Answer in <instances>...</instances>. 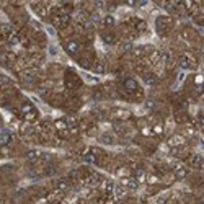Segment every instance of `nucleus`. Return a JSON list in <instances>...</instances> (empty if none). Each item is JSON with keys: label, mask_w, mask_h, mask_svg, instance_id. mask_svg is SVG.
Returning <instances> with one entry per match:
<instances>
[{"label": "nucleus", "mask_w": 204, "mask_h": 204, "mask_svg": "<svg viewBox=\"0 0 204 204\" xmlns=\"http://www.w3.org/2000/svg\"><path fill=\"white\" fill-rule=\"evenodd\" d=\"M38 152L36 150H28L26 152V158H28V160H36V158H38Z\"/></svg>", "instance_id": "0eeeda50"}, {"label": "nucleus", "mask_w": 204, "mask_h": 204, "mask_svg": "<svg viewBox=\"0 0 204 204\" xmlns=\"http://www.w3.org/2000/svg\"><path fill=\"white\" fill-rule=\"evenodd\" d=\"M100 20H101V18H100L98 13H92V15H90V21H92V23H100Z\"/></svg>", "instance_id": "9b49d317"}, {"label": "nucleus", "mask_w": 204, "mask_h": 204, "mask_svg": "<svg viewBox=\"0 0 204 204\" xmlns=\"http://www.w3.org/2000/svg\"><path fill=\"white\" fill-rule=\"evenodd\" d=\"M11 141V136L7 129H2V134H0V144L2 145H7L8 142Z\"/></svg>", "instance_id": "7ed1b4c3"}, {"label": "nucleus", "mask_w": 204, "mask_h": 204, "mask_svg": "<svg viewBox=\"0 0 204 204\" xmlns=\"http://www.w3.org/2000/svg\"><path fill=\"white\" fill-rule=\"evenodd\" d=\"M126 185H127L129 190H136V188L139 186V181H137V180H134V178H131V180H127V181H126Z\"/></svg>", "instance_id": "39448f33"}, {"label": "nucleus", "mask_w": 204, "mask_h": 204, "mask_svg": "<svg viewBox=\"0 0 204 204\" xmlns=\"http://www.w3.org/2000/svg\"><path fill=\"white\" fill-rule=\"evenodd\" d=\"M199 163H201V157H198V155L193 157V165H199Z\"/></svg>", "instance_id": "f3484780"}, {"label": "nucleus", "mask_w": 204, "mask_h": 204, "mask_svg": "<svg viewBox=\"0 0 204 204\" xmlns=\"http://www.w3.org/2000/svg\"><path fill=\"white\" fill-rule=\"evenodd\" d=\"M144 82H145L147 85H155L157 78H155V75H152V74H145V75H144Z\"/></svg>", "instance_id": "20e7f679"}, {"label": "nucleus", "mask_w": 204, "mask_h": 204, "mask_svg": "<svg viewBox=\"0 0 204 204\" xmlns=\"http://www.w3.org/2000/svg\"><path fill=\"white\" fill-rule=\"evenodd\" d=\"M93 70H95L96 74H103V72H105V64H103V62H96L95 65H93Z\"/></svg>", "instance_id": "423d86ee"}, {"label": "nucleus", "mask_w": 204, "mask_h": 204, "mask_svg": "<svg viewBox=\"0 0 204 204\" xmlns=\"http://www.w3.org/2000/svg\"><path fill=\"white\" fill-rule=\"evenodd\" d=\"M2 29H4L5 34H8V33H10V26H8V25H4V26H2Z\"/></svg>", "instance_id": "aec40b11"}, {"label": "nucleus", "mask_w": 204, "mask_h": 204, "mask_svg": "<svg viewBox=\"0 0 204 204\" xmlns=\"http://www.w3.org/2000/svg\"><path fill=\"white\" fill-rule=\"evenodd\" d=\"M126 4L129 7H134V5H137V0H126Z\"/></svg>", "instance_id": "a211bd4d"}, {"label": "nucleus", "mask_w": 204, "mask_h": 204, "mask_svg": "<svg viewBox=\"0 0 204 204\" xmlns=\"http://www.w3.org/2000/svg\"><path fill=\"white\" fill-rule=\"evenodd\" d=\"M93 4H95V7L98 8V10H103V8L106 7L105 0H93Z\"/></svg>", "instance_id": "1a4fd4ad"}, {"label": "nucleus", "mask_w": 204, "mask_h": 204, "mask_svg": "<svg viewBox=\"0 0 204 204\" xmlns=\"http://www.w3.org/2000/svg\"><path fill=\"white\" fill-rule=\"evenodd\" d=\"M85 160H87L88 163H95L96 162V157H95V155H90V154H88V155H85Z\"/></svg>", "instance_id": "f8f14e48"}, {"label": "nucleus", "mask_w": 204, "mask_h": 204, "mask_svg": "<svg viewBox=\"0 0 204 204\" xmlns=\"http://www.w3.org/2000/svg\"><path fill=\"white\" fill-rule=\"evenodd\" d=\"M103 142H108V144H111V137H103Z\"/></svg>", "instance_id": "4be33fe9"}, {"label": "nucleus", "mask_w": 204, "mask_h": 204, "mask_svg": "<svg viewBox=\"0 0 204 204\" xmlns=\"http://www.w3.org/2000/svg\"><path fill=\"white\" fill-rule=\"evenodd\" d=\"M103 38H105V41L109 42V44L113 42V36H111V34H106V36H103Z\"/></svg>", "instance_id": "6ab92c4d"}, {"label": "nucleus", "mask_w": 204, "mask_h": 204, "mask_svg": "<svg viewBox=\"0 0 204 204\" xmlns=\"http://www.w3.org/2000/svg\"><path fill=\"white\" fill-rule=\"evenodd\" d=\"M65 51L69 54H77L78 52V42H75V41H69L65 44Z\"/></svg>", "instance_id": "f257e3e1"}, {"label": "nucleus", "mask_w": 204, "mask_h": 204, "mask_svg": "<svg viewBox=\"0 0 204 204\" xmlns=\"http://www.w3.org/2000/svg\"><path fill=\"white\" fill-rule=\"evenodd\" d=\"M180 67L181 69H190V62H188L186 57H180Z\"/></svg>", "instance_id": "6e6552de"}, {"label": "nucleus", "mask_w": 204, "mask_h": 204, "mask_svg": "<svg viewBox=\"0 0 204 204\" xmlns=\"http://www.w3.org/2000/svg\"><path fill=\"white\" fill-rule=\"evenodd\" d=\"M124 88L127 92H134V90H137V82L134 78H127V80H124Z\"/></svg>", "instance_id": "f03ea898"}, {"label": "nucleus", "mask_w": 204, "mask_h": 204, "mask_svg": "<svg viewBox=\"0 0 204 204\" xmlns=\"http://www.w3.org/2000/svg\"><path fill=\"white\" fill-rule=\"evenodd\" d=\"M147 4V0H141V5H145Z\"/></svg>", "instance_id": "5701e85b"}, {"label": "nucleus", "mask_w": 204, "mask_h": 204, "mask_svg": "<svg viewBox=\"0 0 204 204\" xmlns=\"http://www.w3.org/2000/svg\"><path fill=\"white\" fill-rule=\"evenodd\" d=\"M57 188H59V190H65V188H67V181H59V183H57Z\"/></svg>", "instance_id": "4468645a"}, {"label": "nucleus", "mask_w": 204, "mask_h": 204, "mask_svg": "<svg viewBox=\"0 0 204 204\" xmlns=\"http://www.w3.org/2000/svg\"><path fill=\"white\" fill-rule=\"evenodd\" d=\"M175 2H178V4H180V2H181V0H175Z\"/></svg>", "instance_id": "b1692460"}, {"label": "nucleus", "mask_w": 204, "mask_h": 204, "mask_svg": "<svg viewBox=\"0 0 204 204\" xmlns=\"http://www.w3.org/2000/svg\"><path fill=\"white\" fill-rule=\"evenodd\" d=\"M113 190H114V186H113V183H106V193H111Z\"/></svg>", "instance_id": "2eb2a0df"}, {"label": "nucleus", "mask_w": 204, "mask_h": 204, "mask_svg": "<svg viewBox=\"0 0 204 204\" xmlns=\"http://www.w3.org/2000/svg\"><path fill=\"white\" fill-rule=\"evenodd\" d=\"M132 49V44H131V42H124L123 44V51H131Z\"/></svg>", "instance_id": "ddd939ff"}, {"label": "nucleus", "mask_w": 204, "mask_h": 204, "mask_svg": "<svg viewBox=\"0 0 204 204\" xmlns=\"http://www.w3.org/2000/svg\"><path fill=\"white\" fill-rule=\"evenodd\" d=\"M114 191H116V194H118V196H123V194H124V190H123V188H119V186H118V188H114Z\"/></svg>", "instance_id": "dca6fc26"}, {"label": "nucleus", "mask_w": 204, "mask_h": 204, "mask_svg": "<svg viewBox=\"0 0 204 204\" xmlns=\"http://www.w3.org/2000/svg\"><path fill=\"white\" fill-rule=\"evenodd\" d=\"M145 106H147V108H154V101H147V103H145Z\"/></svg>", "instance_id": "412c9836"}, {"label": "nucleus", "mask_w": 204, "mask_h": 204, "mask_svg": "<svg viewBox=\"0 0 204 204\" xmlns=\"http://www.w3.org/2000/svg\"><path fill=\"white\" fill-rule=\"evenodd\" d=\"M103 23H105V26H113V25H114V18H113V17H105Z\"/></svg>", "instance_id": "9d476101"}]
</instances>
